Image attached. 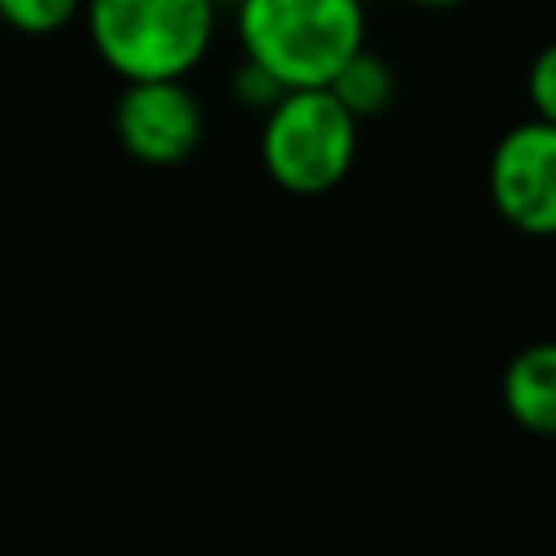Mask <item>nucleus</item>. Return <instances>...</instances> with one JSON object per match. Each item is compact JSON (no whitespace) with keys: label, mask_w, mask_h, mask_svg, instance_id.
Here are the masks:
<instances>
[{"label":"nucleus","mask_w":556,"mask_h":556,"mask_svg":"<svg viewBox=\"0 0 556 556\" xmlns=\"http://www.w3.org/2000/svg\"><path fill=\"white\" fill-rule=\"evenodd\" d=\"M243 61L287 87H330L365 48L361 0H235Z\"/></svg>","instance_id":"1"},{"label":"nucleus","mask_w":556,"mask_h":556,"mask_svg":"<svg viewBox=\"0 0 556 556\" xmlns=\"http://www.w3.org/2000/svg\"><path fill=\"white\" fill-rule=\"evenodd\" d=\"M217 0H83L96 56L122 78H187L217 39Z\"/></svg>","instance_id":"2"},{"label":"nucleus","mask_w":556,"mask_h":556,"mask_svg":"<svg viewBox=\"0 0 556 556\" xmlns=\"http://www.w3.org/2000/svg\"><path fill=\"white\" fill-rule=\"evenodd\" d=\"M361 117L330 87H287L261 122V165L291 195L339 187L356 161Z\"/></svg>","instance_id":"3"},{"label":"nucleus","mask_w":556,"mask_h":556,"mask_svg":"<svg viewBox=\"0 0 556 556\" xmlns=\"http://www.w3.org/2000/svg\"><path fill=\"white\" fill-rule=\"evenodd\" d=\"M486 191L495 213L521 235H556V122L530 117L500 135Z\"/></svg>","instance_id":"4"},{"label":"nucleus","mask_w":556,"mask_h":556,"mask_svg":"<svg viewBox=\"0 0 556 556\" xmlns=\"http://www.w3.org/2000/svg\"><path fill=\"white\" fill-rule=\"evenodd\" d=\"M113 130L126 156L143 165H178L204 139V109L182 78H135L117 96Z\"/></svg>","instance_id":"5"},{"label":"nucleus","mask_w":556,"mask_h":556,"mask_svg":"<svg viewBox=\"0 0 556 556\" xmlns=\"http://www.w3.org/2000/svg\"><path fill=\"white\" fill-rule=\"evenodd\" d=\"M508 417L543 439H556V339L526 343L500 378Z\"/></svg>","instance_id":"6"},{"label":"nucleus","mask_w":556,"mask_h":556,"mask_svg":"<svg viewBox=\"0 0 556 556\" xmlns=\"http://www.w3.org/2000/svg\"><path fill=\"white\" fill-rule=\"evenodd\" d=\"M330 91L356 113V117H378L391 100H395V74L382 56H374L369 48H361L334 78H330Z\"/></svg>","instance_id":"7"},{"label":"nucleus","mask_w":556,"mask_h":556,"mask_svg":"<svg viewBox=\"0 0 556 556\" xmlns=\"http://www.w3.org/2000/svg\"><path fill=\"white\" fill-rule=\"evenodd\" d=\"M83 13V0H0V22L22 35H52Z\"/></svg>","instance_id":"8"},{"label":"nucleus","mask_w":556,"mask_h":556,"mask_svg":"<svg viewBox=\"0 0 556 556\" xmlns=\"http://www.w3.org/2000/svg\"><path fill=\"white\" fill-rule=\"evenodd\" d=\"M526 96H530V104H534V117L556 122V43H547V48L530 61Z\"/></svg>","instance_id":"9"},{"label":"nucleus","mask_w":556,"mask_h":556,"mask_svg":"<svg viewBox=\"0 0 556 556\" xmlns=\"http://www.w3.org/2000/svg\"><path fill=\"white\" fill-rule=\"evenodd\" d=\"M230 87H235V96H239L243 104H256V109H269V104L282 96V87H278L265 70H256L252 61H243V65L235 70V83H230Z\"/></svg>","instance_id":"10"},{"label":"nucleus","mask_w":556,"mask_h":556,"mask_svg":"<svg viewBox=\"0 0 556 556\" xmlns=\"http://www.w3.org/2000/svg\"><path fill=\"white\" fill-rule=\"evenodd\" d=\"M408 4H417V9H452L460 0H408Z\"/></svg>","instance_id":"11"},{"label":"nucleus","mask_w":556,"mask_h":556,"mask_svg":"<svg viewBox=\"0 0 556 556\" xmlns=\"http://www.w3.org/2000/svg\"><path fill=\"white\" fill-rule=\"evenodd\" d=\"M217 4H230V9H235V0H217Z\"/></svg>","instance_id":"12"}]
</instances>
